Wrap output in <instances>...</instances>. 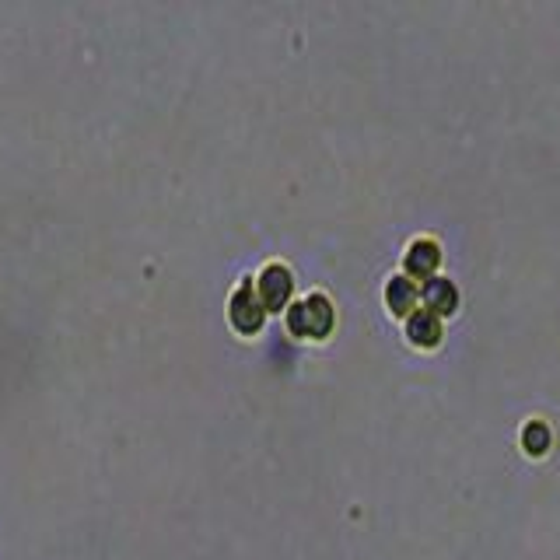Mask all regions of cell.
Instances as JSON below:
<instances>
[{
    "label": "cell",
    "mask_w": 560,
    "mask_h": 560,
    "mask_svg": "<svg viewBox=\"0 0 560 560\" xmlns=\"http://www.w3.org/2000/svg\"><path fill=\"white\" fill-rule=\"evenodd\" d=\"M228 319L242 336H256L266 322V305L256 291V277H242L228 298Z\"/></svg>",
    "instance_id": "1"
},
{
    "label": "cell",
    "mask_w": 560,
    "mask_h": 560,
    "mask_svg": "<svg viewBox=\"0 0 560 560\" xmlns=\"http://www.w3.org/2000/svg\"><path fill=\"white\" fill-rule=\"evenodd\" d=\"M256 291L263 298L266 312H287V305L294 301V273L287 263H266L256 277Z\"/></svg>",
    "instance_id": "2"
},
{
    "label": "cell",
    "mask_w": 560,
    "mask_h": 560,
    "mask_svg": "<svg viewBox=\"0 0 560 560\" xmlns=\"http://www.w3.org/2000/svg\"><path fill=\"white\" fill-rule=\"evenodd\" d=\"M441 266V242L431 235H417L406 242L403 249V273L424 284L427 277H434Z\"/></svg>",
    "instance_id": "3"
},
{
    "label": "cell",
    "mask_w": 560,
    "mask_h": 560,
    "mask_svg": "<svg viewBox=\"0 0 560 560\" xmlns=\"http://www.w3.org/2000/svg\"><path fill=\"white\" fill-rule=\"evenodd\" d=\"M420 305L427 308V312L434 315H455L459 312V284H455L452 277H445V273H434V277H427L424 284H420Z\"/></svg>",
    "instance_id": "4"
},
{
    "label": "cell",
    "mask_w": 560,
    "mask_h": 560,
    "mask_svg": "<svg viewBox=\"0 0 560 560\" xmlns=\"http://www.w3.org/2000/svg\"><path fill=\"white\" fill-rule=\"evenodd\" d=\"M403 333H406V340H410L413 347L434 350L441 340H445V319H441V315H434V312H427V308L420 305L417 312H410L403 319Z\"/></svg>",
    "instance_id": "5"
},
{
    "label": "cell",
    "mask_w": 560,
    "mask_h": 560,
    "mask_svg": "<svg viewBox=\"0 0 560 560\" xmlns=\"http://www.w3.org/2000/svg\"><path fill=\"white\" fill-rule=\"evenodd\" d=\"M382 298H385V308H389L396 319H406V315L420 308V284L399 270V273H392V277L385 280Z\"/></svg>",
    "instance_id": "6"
},
{
    "label": "cell",
    "mask_w": 560,
    "mask_h": 560,
    "mask_svg": "<svg viewBox=\"0 0 560 560\" xmlns=\"http://www.w3.org/2000/svg\"><path fill=\"white\" fill-rule=\"evenodd\" d=\"M305 308H308V340H326L336 326L333 298L326 291H312L305 294Z\"/></svg>",
    "instance_id": "7"
},
{
    "label": "cell",
    "mask_w": 560,
    "mask_h": 560,
    "mask_svg": "<svg viewBox=\"0 0 560 560\" xmlns=\"http://www.w3.org/2000/svg\"><path fill=\"white\" fill-rule=\"evenodd\" d=\"M518 445H522L525 455H532V459H543V455L553 448V431H550V424H546L543 417H529V420L522 424V434H518Z\"/></svg>",
    "instance_id": "8"
},
{
    "label": "cell",
    "mask_w": 560,
    "mask_h": 560,
    "mask_svg": "<svg viewBox=\"0 0 560 560\" xmlns=\"http://www.w3.org/2000/svg\"><path fill=\"white\" fill-rule=\"evenodd\" d=\"M284 326L291 336H298V340H308V308H305V298L291 301L284 312Z\"/></svg>",
    "instance_id": "9"
}]
</instances>
